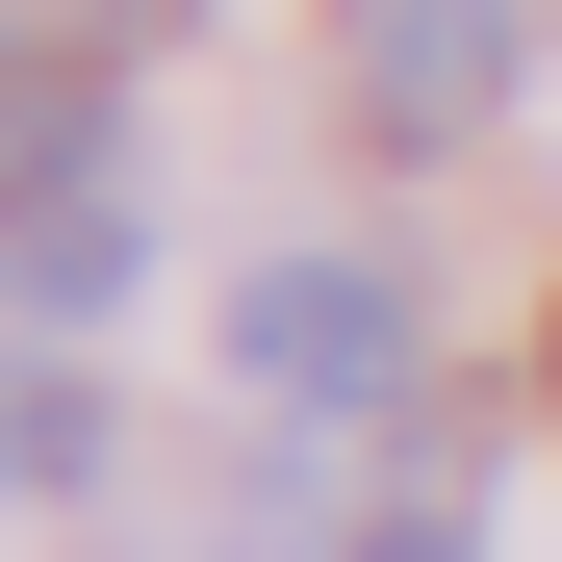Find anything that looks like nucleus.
I'll list each match as a JSON object with an SVG mask.
<instances>
[{"label": "nucleus", "instance_id": "f257e3e1", "mask_svg": "<svg viewBox=\"0 0 562 562\" xmlns=\"http://www.w3.org/2000/svg\"><path fill=\"white\" fill-rule=\"evenodd\" d=\"M333 77H358V128H384V154H460V128H512L537 0H333Z\"/></svg>", "mask_w": 562, "mask_h": 562}, {"label": "nucleus", "instance_id": "f03ea898", "mask_svg": "<svg viewBox=\"0 0 562 562\" xmlns=\"http://www.w3.org/2000/svg\"><path fill=\"white\" fill-rule=\"evenodd\" d=\"M231 384H256V409H384V384H409V307H384L358 256H256V281H231Z\"/></svg>", "mask_w": 562, "mask_h": 562}, {"label": "nucleus", "instance_id": "7ed1b4c3", "mask_svg": "<svg viewBox=\"0 0 562 562\" xmlns=\"http://www.w3.org/2000/svg\"><path fill=\"white\" fill-rule=\"evenodd\" d=\"M128 52H52V26H0V231H52V205H103V154H128V103H103Z\"/></svg>", "mask_w": 562, "mask_h": 562}, {"label": "nucleus", "instance_id": "20e7f679", "mask_svg": "<svg viewBox=\"0 0 562 562\" xmlns=\"http://www.w3.org/2000/svg\"><path fill=\"white\" fill-rule=\"evenodd\" d=\"M103 281H128V205H52V231H0V333H26V307H103Z\"/></svg>", "mask_w": 562, "mask_h": 562}, {"label": "nucleus", "instance_id": "39448f33", "mask_svg": "<svg viewBox=\"0 0 562 562\" xmlns=\"http://www.w3.org/2000/svg\"><path fill=\"white\" fill-rule=\"evenodd\" d=\"M77 460H103V409H77V384H26V358H0V486H77Z\"/></svg>", "mask_w": 562, "mask_h": 562}, {"label": "nucleus", "instance_id": "423d86ee", "mask_svg": "<svg viewBox=\"0 0 562 562\" xmlns=\"http://www.w3.org/2000/svg\"><path fill=\"white\" fill-rule=\"evenodd\" d=\"M0 26H52V52H179L205 0H0Z\"/></svg>", "mask_w": 562, "mask_h": 562}, {"label": "nucleus", "instance_id": "0eeeda50", "mask_svg": "<svg viewBox=\"0 0 562 562\" xmlns=\"http://www.w3.org/2000/svg\"><path fill=\"white\" fill-rule=\"evenodd\" d=\"M384 562H460V512H384Z\"/></svg>", "mask_w": 562, "mask_h": 562}]
</instances>
